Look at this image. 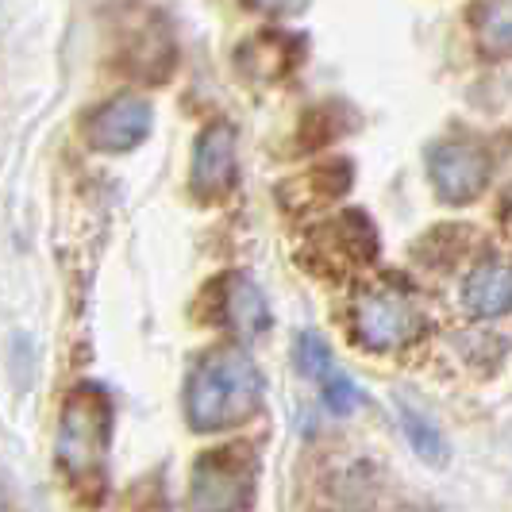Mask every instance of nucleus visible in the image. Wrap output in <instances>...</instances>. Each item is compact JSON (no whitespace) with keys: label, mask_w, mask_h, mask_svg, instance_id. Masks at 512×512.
<instances>
[{"label":"nucleus","mask_w":512,"mask_h":512,"mask_svg":"<svg viewBox=\"0 0 512 512\" xmlns=\"http://www.w3.org/2000/svg\"><path fill=\"white\" fill-rule=\"evenodd\" d=\"M312 251H316V262L324 270H351V266H362L374 258V228L370 220L359 216V212H343L335 216L332 224L312 235Z\"/></svg>","instance_id":"nucleus-8"},{"label":"nucleus","mask_w":512,"mask_h":512,"mask_svg":"<svg viewBox=\"0 0 512 512\" xmlns=\"http://www.w3.org/2000/svg\"><path fill=\"white\" fill-rule=\"evenodd\" d=\"M324 401H328V409H332L335 416H347V412H355L362 405V393L355 389V382H351L347 374L335 370L332 378L324 382Z\"/></svg>","instance_id":"nucleus-14"},{"label":"nucleus","mask_w":512,"mask_h":512,"mask_svg":"<svg viewBox=\"0 0 512 512\" xmlns=\"http://www.w3.org/2000/svg\"><path fill=\"white\" fill-rule=\"evenodd\" d=\"M112 439V401L97 385H77L58 420L54 439V462L66 474V482L77 489H97L104 478Z\"/></svg>","instance_id":"nucleus-2"},{"label":"nucleus","mask_w":512,"mask_h":512,"mask_svg":"<svg viewBox=\"0 0 512 512\" xmlns=\"http://www.w3.org/2000/svg\"><path fill=\"white\" fill-rule=\"evenodd\" d=\"M151 120L154 112L143 97H131V93L112 97V101H104L101 108L89 112V120H85V143L101 154L131 151V147H139L151 135Z\"/></svg>","instance_id":"nucleus-6"},{"label":"nucleus","mask_w":512,"mask_h":512,"mask_svg":"<svg viewBox=\"0 0 512 512\" xmlns=\"http://www.w3.org/2000/svg\"><path fill=\"white\" fill-rule=\"evenodd\" d=\"M262 405V374L239 347H220L201 359L185 385V416L193 432H228Z\"/></svg>","instance_id":"nucleus-1"},{"label":"nucleus","mask_w":512,"mask_h":512,"mask_svg":"<svg viewBox=\"0 0 512 512\" xmlns=\"http://www.w3.org/2000/svg\"><path fill=\"white\" fill-rule=\"evenodd\" d=\"M251 4L266 16H297L308 0H251Z\"/></svg>","instance_id":"nucleus-15"},{"label":"nucleus","mask_w":512,"mask_h":512,"mask_svg":"<svg viewBox=\"0 0 512 512\" xmlns=\"http://www.w3.org/2000/svg\"><path fill=\"white\" fill-rule=\"evenodd\" d=\"M4 509H8V505H4V493H0V512H4Z\"/></svg>","instance_id":"nucleus-17"},{"label":"nucleus","mask_w":512,"mask_h":512,"mask_svg":"<svg viewBox=\"0 0 512 512\" xmlns=\"http://www.w3.org/2000/svg\"><path fill=\"white\" fill-rule=\"evenodd\" d=\"M247 497H251V462L243 451L201 455L189 482L193 512H239L247 505Z\"/></svg>","instance_id":"nucleus-4"},{"label":"nucleus","mask_w":512,"mask_h":512,"mask_svg":"<svg viewBox=\"0 0 512 512\" xmlns=\"http://www.w3.org/2000/svg\"><path fill=\"white\" fill-rule=\"evenodd\" d=\"M474 35L489 58L512 54V0H478L474 8Z\"/></svg>","instance_id":"nucleus-11"},{"label":"nucleus","mask_w":512,"mask_h":512,"mask_svg":"<svg viewBox=\"0 0 512 512\" xmlns=\"http://www.w3.org/2000/svg\"><path fill=\"white\" fill-rule=\"evenodd\" d=\"M462 305L470 316H482V320H493V316H505L512 308V266L501 262V258H489L482 266L470 270V278L462 285Z\"/></svg>","instance_id":"nucleus-9"},{"label":"nucleus","mask_w":512,"mask_h":512,"mask_svg":"<svg viewBox=\"0 0 512 512\" xmlns=\"http://www.w3.org/2000/svg\"><path fill=\"white\" fill-rule=\"evenodd\" d=\"M235 166H239V135L228 120H216L201 131L193 147V170L189 181L201 197H224L235 185Z\"/></svg>","instance_id":"nucleus-7"},{"label":"nucleus","mask_w":512,"mask_h":512,"mask_svg":"<svg viewBox=\"0 0 512 512\" xmlns=\"http://www.w3.org/2000/svg\"><path fill=\"white\" fill-rule=\"evenodd\" d=\"M293 355H297V370H301L305 378L328 382V378L335 374V355H332V347H328V339H324V335L301 332V335H297Z\"/></svg>","instance_id":"nucleus-13"},{"label":"nucleus","mask_w":512,"mask_h":512,"mask_svg":"<svg viewBox=\"0 0 512 512\" xmlns=\"http://www.w3.org/2000/svg\"><path fill=\"white\" fill-rule=\"evenodd\" d=\"M401 424H405V436H409L412 451L420 455L424 462H447V443L439 436V428L424 416V412H416L412 405H401Z\"/></svg>","instance_id":"nucleus-12"},{"label":"nucleus","mask_w":512,"mask_h":512,"mask_svg":"<svg viewBox=\"0 0 512 512\" xmlns=\"http://www.w3.org/2000/svg\"><path fill=\"white\" fill-rule=\"evenodd\" d=\"M220 316L231 332L247 335V339L270 328V305H266L262 289L243 274H231L220 282Z\"/></svg>","instance_id":"nucleus-10"},{"label":"nucleus","mask_w":512,"mask_h":512,"mask_svg":"<svg viewBox=\"0 0 512 512\" xmlns=\"http://www.w3.org/2000/svg\"><path fill=\"white\" fill-rule=\"evenodd\" d=\"M351 324H355V335H359L362 347H370V351H397V347H405V343H412L420 335L424 316H420V308H416V301H412V293L405 285L374 282L355 297Z\"/></svg>","instance_id":"nucleus-3"},{"label":"nucleus","mask_w":512,"mask_h":512,"mask_svg":"<svg viewBox=\"0 0 512 512\" xmlns=\"http://www.w3.org/2000/svg\"><path fill=\"white\" fill-rule=\"evenodd\" d=\"M489 154L478 143L466 139H447L428 151V178L447 205H466L474 201L489 181Z\"/></svg>","instance_id":"nucleus-5"},{"label":"nucleus","mask_w":512,"mask_h":512,"mask_svg":"<svg viewBox=\"0 0 512 512\" xmlns=\"http://www.w3.org/2000/svg\"><path fill=\"white\" fill-rule=\"evenodd\" d=\"M505 208H509V220H512V189H509V201H505Z\"/></svg>","instance_id":"nucleus-16"}]
</instances>
